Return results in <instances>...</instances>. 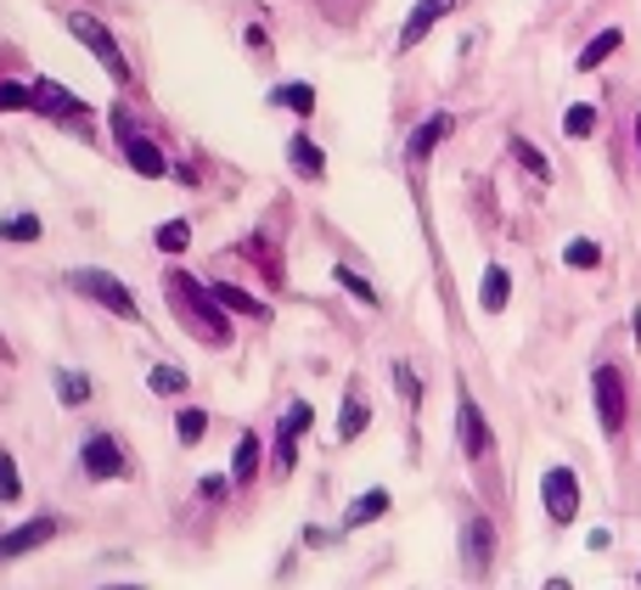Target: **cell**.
Returning <instances> with one entry per match:
<instances>
[{
	"mask_svg": "<svg viewBox=\"0 0 641 590\" xmlns=\"http://www.w3.org/2000/svg\"><path fill=\"white\" fill-rule=\"evenodd\" d=\"M259 456H265L259 433H242V438H236V461H231V483H254V472H259Z\"/></svg>",
	"mask_w": 641,
	"mask_h": 590,
	"instance_id": "44dd1931",
	"label": "cell"
},
{
	"mask_svg": "<svg viewBox=\"0 0 641 590\" xmlns=\"http://www.w3.org/2000/svg\"><path fill=\"white\" fill-rule=\"evenodd\" d=\"M79 467H85V478H96V483L130 478V456H124V445H119L113 433H90L85 450H79Z\"/></svg>",
	"mask_w": 641,
	"mask_h": 590,
	"instance_id": "8992f818",
	"label": "cell"
},
{
	"mask_svg": "<svg viewBox=\"0 0 641 590\" xmlns=\"http://www.w3.org/2000/svg\"><path fill=\"white\" fill-rule=\"evenodd\" d=\"M203 433H209V411L203 405H186L180 411V445H197Z\"/></svg>",
	"mask_w": 641,
	"mask_h": 590,
	"instance_id": "d6a6232c",
	"label": "cell"
},
{
	"mask_svg": "<svg viewBox=\"0 0 641 590\" xmlns=\"http://www.w3.org/2000/svg\"><path fill=\"white\" fill-rule=\"evenodd\" d=\"M197 496H203L209 506H220L231 496V478H203V483H197Z\"/></svg>",
	"mask_w": 641,
	"mask_h": 590,
	"instance_id": "e575fe53",
	"label": "cell"
},
{
	"mask_svg": "<svg viewBox=\"0 0 641 590\" xmlns=\"http://www.w3.org/2000/svg\"><path fill=\"white\" fill-rule=\"evenodd\" d=\"M636 153H641V113H636Z\"/></svg>",
	"mask_w": 641,
	"mask_h": 590,
	"instance_id": "f35d334b",
	"label": "cell"
},
{
	"mask_svg": "<svg viewBox=\"0 0 641 590\" xmlns=\"http://www.w3.org/2000/svg\"><path fill=\"white\" fill-rule=\"evenodd\" d=\"M507 304H512V276H507V265H489L484 281H478V310L484 315H501Z\"/></svg>",
	"mask_w": 641,
	"mask_h": 590,
	"instance_id": "2e32d148",
	"label": "cell"
},
{
	"mask_svg": "<svg viewBox=\"0 0 641 590\" xmlns=\"http://www.w3.org/2000/svg\"><path fill=\"white\" fill-rule=\"evenodd\" d=\"M619 45H625V29H603V34H597V40H590V45H585V52L574 57V68H579V74H590V68H603V63H608V57L619 52Z\"/></svg>",
	"mask_w": 641,
	"mask_h": 590,
	"instance_id": "ffe728a7",
	"label": "cell"
},
{
	"mask_svg": "<svg viewBox=\"0 0 641 590\" xmlns=\"http://www.w3.org/2000/svg\"><path fill=\"white\" fill-rule=\"evenodd\" d=\"M456 7H462V0H417V12H411L406 29H400V52H417V45H422L439 23H445Z\"/></svg>",
	"mask_w": 641,
	"mask_h": 590,
	"instance_id": "4fadbf2b",
	"label": "cell"
},
{
	"mask_svg": "<svg viewBox=\"0 0 641 590\" xmlns=\"http://www.w3.org/2000/svg\"><path fill=\"white\" fill-rule=\"evenodd\" d=\"M388 506H394V496H388V489L377 483V489H366V496H361L350 512H343V528H366V523H377Z\"/></svg>",
	"mask_w": 641,
	"mask_h": 590,
	"instance_id": "ac0fdd59",
	"label": "cell"
},
{
	"mask_svg": "<svg viewBox=\"0 0 641 590\" xmlns=\"http://www.w3.org/2000/svg\"><path fill=\"white\" fill-rule=\"evenodd\" d=\"M153 242H158L164 254H180L186 242H191V225H186V220H164V225L153 231Z\"/></svg>",
	"mask_w": 641,
	"mask_h": 590,
	"instance_id": "4dcf8cb0",
	"label": "cell"
},
{
	"mask_svg": "<svg viewBox=\"0 0 641 590\" xmlns=\"http://www.w3.org/2000/svg\"><path fill=\"white\" fill-rule=\"evenodd\" d=\"M23 501V478L12 467V450H0V506H18Z\"/></svg>",
	"mask_w": 641,
	"mask_h": 590,
	"instance_id": "f546056e",
	"label": "cell"
},
{
	"mask_svg": "<svg viewBox=\"0 0 641 590\" xmlns=\"http://www.w3.org/2000/svg\"><path fill=\"white\" fill-rule=\"evenodd\" d=\"M209 287H214V299H220L231 315H242V321H259V326L270 321V304H265V299H254V292H242V287H231V281H209Z\"/></svg>",
	"mask_w": 641,
	"mask_h": 590,
	"instance_id": "9a60e30c",
	"label": "cell"
},
{
	"mask_svg": "<svg viewBox=\"0 0 641 590\" xmlns=\"http://www.w3.org/2000/svg\"><path fill=\"white\" fill-rule=\"evenodd\" d=\"M316 427V405L310 400H292L281 411V427H276V472H292L299 467V438Z\"/></svg>",
	"mask_w": 641,
	"mask_h": 590,
	"instance_id": "52a82bcc",
	"label": "cell"
},
{
	"mask_svg": "<svg viewBox=\"0 0 641 590\" xmlns=\"http://www.w3.org/2000/svg\"><path fill=\"white\" fill-rule=\"evenodd\" d=\"M108 590H141V585H108Z\"/></svg>",
	"mask_w": 641,
	"mask_h": 590,
	"instance_id": "ab89813d",
	"label": "cell"
},
{
	"mask_svg": "<svg viewBox=\"0 0 641 590\" xmlns=\"http://www.w3.org/2000/svg\"><path fill=\"white\" fill-rule=\"evenodd\" d=\"M113 135H119V153H124V164H130L141 180H164V175H169L164 146H158V141H146V135L130 124V113H124V108H113Z\"/></svg>",
	"mask_w": 641,
	"mask_h": 590,
	"instance_id": "7a4b0ae2",
	"label": "cell"
},
{
	"mask_svg": "<svg viewBox=\"0 0 641 590\" xmlns=\"http://www.w3.org/2000/svg\"><path fill=\"white\" fill-rule=\"evenodd\" d=\"M40 214H7V220H0V236H7V242H40Z\"/></svg>",
	"mask_w": 641,
	"mask_h": 590,
	"instance_id": "83f0119b",
	"label": "cell"
},
{
	"mask_svg": "<svg viewBox=\"0 0 641 590\" xmlns=\"http://www.w3.org/2000/svg\"><path fill=\"white\" fill-rule=\"evenodd\" d=\"M388 382H394V388H400V400H406V411H422V377H417V371H411L406 360H394V366H388Z\"/></svg>",
	"mask_w": 641,
	"mask_h": 590,
	"instance_id": "cb8c5ba5",
	"label": "cell"
},
{
	"mask_svg": "<svg viewBox=\"0 0 641 590\" xmlns=\"http://www.w3.org/2000/svg\"><path fill=\"white\" fill-rule=\"evenodd\" d=\"M164 299H169V310L180 315V326H186L197 343H214V349H225V343H231L225 304L214 299L209 281H197L191 270H169V276H164Z\"/></svg>",
	"mask_w": 641,
	"mask_h": 590,
	"instance_id": "6da1fadb",
	"label": "cell"
},
{
	"mask_svg": "<svg viewBox=\"0 0 641 590\" xmlns=\"http://www.w3.org/2000/svg\"><path fill=\"white\" fill-rule=\"evenodd\" d=\"M540 501H546L552 523H574L579 517V478L568 467H546V478H540Z\"/></svg>",
	"mask_w": 641,
	"mask_h": 590,
	"instance_id": "9c48e42d",
	"label": "cell"
},
{
	"mask_svg": "<svg viewBox=\"0 0 641 590\" xmlns=\"http://www.w3.org/2000/svg\"><path fill=\"white\" fill-rule=\"evenodd\" d=\"M270 108H287V113L310 119L316 113V85H276L270 90Z\"/></svg>",
	"mask_w": 641,
	"mask_h": 590,
	"instance_id": "7402d4cb",
	"label": "cell"
},
{
	"mask_svg": "<svg viewBox=\"0 0 641 590\" xmlns=\"http://www.w3.org/2000/svg\"><path fill=\"white\" fill-rule=\"evenodd\" d=\"M242 40H248V52H254V57H270V34H265L259 23H248V29H242Z\"/></svg>",
	"mask_w": 641,
	"mask_h": 590,
	"instance_id": "d590c367",
	"label": "cell"
},
{
	"mask_svg": "<svg viewBox=\"0 0 641 590\" xmlns=\"http://www.w3.org/2000/svg\"><path fill=\"white\" fill-rule=\"evenodd\" d=\"M57 400L63 405H85L90 400V377L85 371H57Z\"/></svg>",
	"mask_w": 641,
	"mask_h": 590,
	"instance_id": "f1b7e54d",
	"label": "cell"
},
{
	"mask_svg": "<svg viewBox=\"0 0 641 590\" xmlns=\"http://www.w3.org/2000/svg\"><path fill=\"white\" fill-rule=\"evenodd\" d=\"M287 164H292V175H305V180H321L327 175V158H321V146L310 135H292L287 141Z\"/></svg>",
	"mask_w": 641,
	"mask_h": 590,
	"instance_id": "e0dca14e",
	"label": "cell"
},
{
	"mask_svg": "<svg viewBox=\"0 0 641 590\" xmlns=\"http://www.w3.org/2000/svg\"><path fill=\"white\" fill-rule=\"evenodd\" d=\"M546 590H574V585L568 579H546Z\"/></svg>",
	"mask_w": 641,
	"mask_h": 590,
	"instance_id": "74e56055",
	"label": "cell"
},
{
	"mask_svg": "<svg viewBox=\"0 0 641 590\" xmlns=\"http://www.w3.org/2000/svg\"><path fill=\"white\" fill-rule=\"evenodd\" d=\"M0 113H34V85H0Z\"/></svg>",
	"mask_w": 641,
	"mask_h": 590,
	"instance_id": "1f68e13d",
	"label": "cell"
},
{
	"mask_svg": "<svg viewBox=\"0 0 641 590\" xmlns=\"http://www.w3.org/2000/svg\"><path fill=\"white\" fill-rule=\"evenodd\" d=\"M456 433H462V450H467V461H484V456H496V433H489V422H484V411H478V400L462 388V405H456Z\"/></svg>",
	"mask_w": 641,
	"mask_h": 590,
	"instance_id": "30bf717a",
	"label": "cell"
},
{
	"mask_svg": "<svg viewBox=\"0 0 641 590\" xmlns=\"http://www.w3.org/2000/svg\"><path fill=\"white\" fill-rule=\"evenodd\" d=\"M34 113L57 119V124H68V130H85V124H90V108L79 102L74 90H63L57 79H34Z\"/></svg>",
	"mask_w": 641,
	"mask_h": 590,
	"instance_id": "ba28073f",
	"label": "cell"
},
{
	"mask_svg": "<svg viewBox=\"0 0 641 590\" xmlns=\"http://www.w3.org/2000/svg\"><path fill=\"white\" fill-rule=\"evenodd\" d=\"M489 563H496V523H489V517H473V523L462 528V568H467L473 579H484Z\"/></svg>",
	"mask_w": 641,
	"mask_h": 590,
	"instance_id": "8fae6325",
	"label": "cell"
},
{
	"mask_svg": "<svg viewBox=\"0 0 641 590\" xmlns=\"http://www.w3.org/2000/svg\"><path fill=\"white\" fill-rule=\"evenodd\" d=\"M512 158H518V164H523V169H529V175H534L540 186H546V180H552V164H546V158H540V146H529L523 135H512Z\"/></svg>",
	"mask_w": 641,
	"mask_h": 590,
	"instance_id": "4316f807",
	"label": "cell"
},
{
	"mask_svg": "<svg viewBox=\"0 0 641 590\" xmlns=\"http://www.w3.org/2000/svg\"><path fill=\"white\" fill-rule=\"evenodd\" d=\"M630 332H636V343H641V304L630 310Z\"/></svg>",
	"mask_w": 641,
	"mask_h": 590,
	"instance_id": "8d00e7d4",
	"label": "cell"
},
{
	"mask_svg": "<svg viewBox=\"0 0 641 590\" xmlns=\"http://www.w3.org/2000/svg\"><path fill=\"white\" fill-rule=\"evenodd\" d=\"M590 400H597V422L608 438H619L625 411H630V393H625V371L619 366H597L590 371Z\"/></svg>",
	"mask_w": 641,
	"mask_h": 590,
	"instance_id": "5b68a950",
	"label": "cell"
},
{
	"mask_svg": "<svg viewBox=\"0 0 641 590\" xmlns=\"http://www.w3.org/2000/svg\"><path fill=\"white\" fill-rule=\"evenodd\" d=\"M563 135H568V141L597 135V108H590V102H574V108L563 113Z\"/></svg>",
	"mask_w": 641,
	"mask_h": 590,
	"instance_id": "484cf974",
	"label": "cell"
},
{
	"mask_svg": "<svg viewBox=\"0 0 641 590\" xmlns=\"http://www.w3.org/2000/svg\"><path fill=\"white\" fill-rule=\"evenodd\" d=\"M366 422H372V411H366V393H361V388H350V393H343L338 438H343V445H350V438H361V433H366Z\"/></svg>",
	"mask_w": 641,
	"mask_h": 590,
	"instance_id": "d6986e66",
	"label": "cell"
},
{
	"mask_svg": "<svg viewBox=\"0 0 641 590\" xmlns=\"http://www.w3.org/2000/svg\"><path fill=\"white\" fill-rule=\"evenodd\" d=\"M332 281H338L343 292H355V299H361L366 310H377V304H383V299H377V287H372L361 270H350V265H332Z\"/></svg>",
	"mask_w": 641,
	"mask_h": 590,
	"instance_id": "603a6c76",
	"label": "cell"
},
{
	"mask_svg": "<svg viewBox=\"0 0 641 590\" xmlns=\"http://www.w3.org/2000/svg\"><path fill=\"white\" fill-rule=\"evenodd\" d=\"M146 388H153V393H186V371H175V366H153V371H146Z\"/></svg>",
	"mask_w": 641,
	"mask_h": 590,
	"instance_id": "836d02e7",
	"label": "cell"
},
{
	"mask_svg": "<svg viewBox=\"0 0 641 590\" xmlns=\"http://www.w3.org/2000/svg\"><path fill=\"white\" fill-rule=\"evenodd\" d=\"M57 534H63L57 517H34V523H23V528H12V534H0V563H12V557H29V552H40V546H52Z\"/></svg>",
	"mask_w": 641,
	"mask_h": 590,
	"instance_id": "7c38bea8",
	"label": "cell"
},
{
	"mask_svg": "<svg viewBox=\"0 0 641 590\" xmlns=\"http://www.w3.org/2000/svg\"><path fill=\"white\" fill-rule=\"evenodd\" d=\"M563 265H568V270H597V265H603V248H597L590 236H574L568 248H563Z\"/></svg>",
	"mask_w": 641,
	"mask_h": 590,
	"instance_id": "d4e9b609",
	"label": "cell"
},
{
	"mask_svg": "<svg viewBox=\"0 0 641 590\" xmlns=\"http://www.w3.org/2000/svg\"><path fill=\"white\" fill-rule=\"evenodd\" d=\"M68 29H74V40L85 45V52L102 63L119 85H130V63H124V52H119V40H113V29L102 23V18H90V12H68Z\"/></svg>",
	"mask_w": 641,
	"mask_h": 590,
	"instance_id": "277c9868",
	"label": "cell"
},
{
	"mask_svg": "<svg viewBox=\"0 0 641 590\" xmlns=\"http://www.w3.org/2000/svg\"><path fill=\"white\" fill-rule=\"evenodd\" d=\"M451 130H456L451 113H428V119L417 124L411 146H406V158H411V164H428V158H433V146H439V141H451Z\"/></svg>",
	"mask_w": 641,
	"mask_h": 590,
	"instance_id": "5bb4252c",
	"label": "cell"
},
{
	"mask_svg": "<svg viewBox=\"0 0 641 590\" xmlns=\"http://www.w3.org/2000/svg\"><path fill=\"white\" fill-rule=\"evenodd\" d=\"M68 287H74V292H85V299H96L102 310H113L119 321L141 326V304H135V292H130L119 276H108V270H74V276H68Z\"/></svg>",
	"mask_w": 641,
	"mask_h": 590,
	"instance_id": "3957f363",
	"label": "cell"
}]
</instances>
